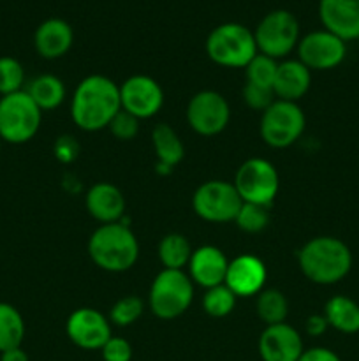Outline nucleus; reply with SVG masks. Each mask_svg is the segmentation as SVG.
<instances>
[{
  "mask_svg": "<svg viewBox=\"0 0 359 361\" xmlns=\"http://www.w3.org/2000/svg\"><path fill=\"white\" fill-rule=\"evenodd\" d=\"M120 109V87L102 74H92L81 80L70 99L73 122L87 133H97L109 127Z\"/></svg>",
  "mask_w": 359,
  "mask_h": 361,
  "instance_id": "nucleus-1",
  "label": "nucleus"
},
{
  "mask_svg": "<svg viewBox=\"0 0 359 361\" xmlns=\"http://www.w3.org/2000/svg\"><path fill=\"white\" fill-rule=\"evenodd\" d=\"M299 270L313 284L333 286L344 281L352 270L351 249L336 236H315L299 249Z\"/></svg>",
  "mask_w": 359,
  "mask_h": 361,
  "instance_id": "nucleus-2",
  "label": "nucleus"
},
{
  "mask_svg": "<svg viewBox=\"0 0 359 361\" xmlns=\"http://www.w3.org/2000/svg\"><path fill=\"white\" fill-rule=\"evenodd\" d=\"M88 256L95 267L109 274L130 270L139 257V243L123 222L101 224L88 240Z\"/></svg>",
  "mask_w": 359,
  "mask_h": 361,
  "instance_id": "nucleus-3",
  "label": "nucleus"
},
{
  "mask_svg": "<svg viewBox=\"0 0 359 361\" xmlns=\"http://www.w3.org/2000/svg\"><path fill=\"white\" fill-rule=\"evenodd\" d=\"M206 53L211 62L229 69H245L257 55L253 32L248 27L227 21L208 34Z\"/></svg>",
  "mask_w": 359,
  "mask_h": 361,
  "instance_id": "nucleus-4",
  "label": "nucleus"
},
{
  "mask_svg": "<svg viewBox=\"0 0 359 361\" xmlns=\"http://www.w3.org/2000/svg\"><path fill=\"white\" fill-rule=\"evenodd\" d=\"M194 300V282L183 270H162L153 279L148 303L158 319L171 321L183 316Z\"/></svg>",
  "mask_w": 359,
  "mask_h": 361,
  "instance_id": "nucleus-5",
  "label": "nucleus"
},
{
  "mask_svg": "<svg viewBox=\"0 0 359 361\" xmlns=\"http://www.w3.org/2000/svg\"><path fill=\"white\" fill-rule=\"evenodd\" d=\"M42 122V111L25 90L0 97V137L4 143H28Z\"/></svg>",
  "mask_w": 359,
  "mask_h": 361,
  "instance_id": "nucleus-6",
  "label": "nucleus"
},
{
  "mask_svg": "<svg viewBox=\"0 0 359 361\" xmlns=\"http://www.w3.org/2000/svg\"><path fill=\"white\" fill-rule=\"evenodd\" d=\"M257 51L271 59H285L298 48L299 23L298 18L285 9L267 13L253 30Z\"/></svg>",
  "mask_w": 359,
  "mask_h": 361,
  "instance_id": "nucleus-7",
  "label": "nucleus"
},
{
  "mask_svg": "<svg viewBox=\"0 0 359 361\" xmlns=\"http://www.w3.org/2000/svg\"><path fill=\"white\" fill-rule=\"evenodd\" d=\"M243 200L234 183L224 180H210L196 189L192 196V208L197 217L213 224L234 222L241 210Z\"/></svg>",
  "mask_w": 359,
  "mask_h": 361,
  "instance_id": "nucleus-8",
  "label": "nucleus"
},
{
  "mask_svg": "<svg viewBox=\"0 0 359 361\" xmlns=\"http://www.w3.org/2000/svg\"><path fill=\"white\" fill-rule=\"evenodd\" d=\"M234 187L243 203L271 207L280 189L278 171L270 161L263 157H252L243 162L234 176Z\"/></svg>",
  "mask_w": 359,
  "mask_h": 361,
  "instance_id": "nucleus-9",
  "label": "nucleus"
},
{
  "mask_svg": "<svg viewBox=\"0 0 359 361\" xmlns=\"http://www.w3.org/2000/svg\"><path fill=\"white\" fill-rule=\"evenodd\" d=\"M306 118L298 102L277 101L263 111L259 133L271 148H287L294 145L305 133Z\"/></svg>",
  "mask_w": 359,
  "mask_h": 361,
  "instance_id": "nucleus-10",
  "label": "nucleus"
},
{
  "mask_svg": "<svg viewBox=\"0 0 359 361\" xmlns=\"http://www.w3.org/2000/svg\"><path fill=\"white\" fill-rule=\"evenodd\" d=\"M231 108L222 94L215 90H201L192 95L187 104V122L194 133L201 136H217L227 127Z\"/></svg>",
  "mask_w": 359,
  "mask_h": 361,
  "instance_id": "nucleus-11",
  "label": "nucleus"
},
{
  "mask_svg": "<svg viewBox=\"0 0 359 361\" xmlns=\"http://www.w3.org/2000/svg\"><path fill=\"white\" fill-rule=\"evenodd\" d=\"M296 49L298 60L310 71H331L340 66L347 56V42L326 28L303 35Z\"/></svg>",
  "mask_w": 359,
  "mask_h": 361,
  "instance_id": "nucleus-12",
  "label": "nucleus"
},
{
  "mask_svg": "<svg viewBox=\"0 0 359 361\" xmlns=\"http://www.w3.org/2000/svg\"><path fill=\"white\" fill-rule=\"evenodd\" d=\"M120 102L123 111L144 120L160 111L164 104V92L151 76L136 74L120 85Z\"/></svg>",
  "mask_w": 359,
  "mask_h": 361,
  "instance_id": "nucleus-13",
  "label": "nucleus"
},
{
  "mask_svg": "<svg viewBox=\"0 0 359 361\" xmlns=\"http://www.w3.org/2000/svg\"><path fill=\"white\" fill-rule=\"evenodd\" d=\"M65 331L70 342L84 351H101L102 345L113 337L108 317L92 307L74 310L67 319Z\"/></svg>",
  "mask_w": 359,
  "mask_h": 361,
  "instance_id": "nucleus-14",
  "label": "nucleus"
},
{
  "mask_svg": "<svg viewBox=\"0 0 359 361\" xmlns=\"http://www.w3.org/2000/svg\"><path fill=\"white\" fill-rule=\"evenodd\" d=\"M257 351L263 361H298L305 351L303 337L287 323L266 326L257 342Z\"/></svg>",
  "mask_w": 359,
  "mask_h": 361,
  "instance_id": "nucleus-15",
  "label": "nucleus"
},
{
  "mask_svg": "<svg viewBox=\"0 0 359 361\" xmlns=\"http://www.w3.org/2000/svg\"><path fill=\"white\" fill-rule=\"evenodd\" d=\"M267 270L263 259L252 254H241L229 261L224 284L236 295V298H248L259 295L266 284Z\"/></svg>",
  "mask_w": 359,
  "mask_h": 361,
  "instance_id": "nucleus-16",
  "label": "nucleus"
},
{
  "mask_svg": "<svg viewBox=\"0 0 359 361\" xmlns=\"http://www.w3.org/2000/svg\"><path fill=\"white\" fill-rule=\"evenodd\" d=\"M319 18L341 41L359 39V0H319Z\"/></svg>",
  "mask_w": 359,
  "mask_h": 361,
  "instance_id": "nucleus-17",
  "label": "nucleus"
},
{
  "mask_svg": "<svg viewBox=\"0 0 359 361\" xmlns=\"http://www.w3.org/2000/svg\"><path fill=\"white\" fill-rule=\"evenodd\" d=\"M187 267L194 284L210 289L225 282L229 259L218 247L203 245L194 250Z\"/></svg>",
  "mask_w": 359,
  "mask_h": 361,
  "instance_id": "nucleus-18",
  "label": "nucleus"
},
{
  "mask_svg": "<svg viewBox=\"0 0 359 361\" xmlns=\"http://www.w3.org/2000/svg\"><path fill=\"white\" fill-rule=\"evenodd\" d=\"M73 27L62 18H48L35 28L34 48L46 60L62 59L73 48Z\"/></svg>",
  "mask_w": 359,
  "mask_h": 361,
  "instance_id": "nucleus-19",
  "label": "nucleus"
},
{
  "mask_svg": "<svg viewBox=\"0 0 359 361\" xmlns=\"http://www.w3.org/2000/svg\"><path fill=\"white\" fill-rule=\"evenodd\" d=\"M87 210L95 221L102 224L120 222L125 214V197L116 185L109 182H99L87 192Z\"/></svg>",
  "mask_w": 359,
  "mask_h": 361,
  "instance_id": "nucleus-20",
  "label": "nucleus"
},
{
  "mask_svg": "<svg viewBox=\"0 0 359 361\" xmlns=\"http://www.w3.org/2000/svg\"><path fill=\"white\" fill-rule=\"evenodd\" d=\"M312 85V71L299 60H284L278 63L273 83L275 97L280 101L298 102L305 97Z\"/></svg>",
  "mask_w": 359,
  "mask_h": 361,
  "instance_id": "nucleus-21",
  "label": "nucleus"
},
{
  "mask_svg": "<svg viewBox=\"0 0 359 361\" xmlns=\"http://www.w3.org/2000/svg\"><path fill=\"white\" fill-rule=\"evenodd\" d=\"M151 143L158 159V171L169 173L176 164H180L185 155V147L182 140L168 123H158L151 133Z\"/></svg>",
  "mask_w": 359,
  "mask_h": 361,
  "instance_id": "nucleus-22",
  "label": "nucleus"
},
{
  "mask_svg": "<svg viewBox=\"0 0 359 361\" xmlns=\"http://www.w3.org/2000/svg\"><path fill=\"white\" fill-rule=\"evenodd\" d=\"M324 317L329 328L345 335H354L359 331V303L345 295H336L327 300L324 307Z\"/></svg>",
  "mask_w": 359,
  "mask_h": 361,
  "instance_id": "nucleus-23",
  "label": "nucleus"
},
{
  "mask_svg": "<svg viewBox=\"0 0 359 361\" xmlns=\"http://www.w3.org/2000/svg\"><path fill=\"white\" fill-rule=\"evenodd\" d=\"M25 92L30 95L41 111H51L65 101V85L55 74H41L34 78Z\"/></svg>",
  "mask_w": 359,
  "mask_h": 361,
  "instance_id": "nucleus-24",
  "label": "nucleus"
},
{
  "mask_svg": "<svg viewBox=\"0 0 359 361\" xmlns=\"http://www.w3.org/2000/svg\"><path fill=\"white\" fill-rule=\"evenodd\" d=\"M192 252L190 242L180 233H169L158 243V259L165 270H183Z\"/></svg>",
  "mask_w": 359,
  "mask_h": 361,
  "instance_id": "nucleus-25",
  "label": "nucleus"
},
{
  "mask_svg": "<svg viewBox=\"0 0 359 361\" xmlns=\"http://www.w3.org/2000/svg\"><path fill=\"white\" fill-rule=\"evenodd\" d=\"M25 338V321L14 305L0 302V353L21 348Z\"/></svg>",
  "mask_w": 359,
  "mask_h": 361,
  "instance_id": "nucleus-26",
  "label": "nucleus"
},
{
  "mask_svg": "<svg viewBox=\"0 0 359 361\" xmlns=\"http://www.w3.org/2000/svg\"><path fill=\"white\" fill-rule=\"evenodd\" d=\"M256 310L259 319L263 321L266 326L285 323L289 314L287 298H285L284 293L278 291V289H263V291L257 295Z\"/></svg>",
  "mask_w": 359,
  "mask_h": 361,
  "instance_id": "nucleus-27",
  "label": "nucleus"
},
{
  "mask_svg": "<svg viewBox=\"0 0 359 361\" xmlns=\"http://www.w3.org/2000/svg\"><path fill=\"white\" fill-rule=\"evenodd\" d=\"M236 295L225 284L206 289L203 296V309L211 317H225L234 310Z\"/></svg>",
  "mask_w": 359,
  "mask_h": 361,
  "instance_id": "nucleus-28",
  "label": "nucleus"
},
{
  "mask_svg": "<svg viewBox=\"0 0 359 361\" xmlns=\"http://www.w3.org/2000/svg\"><path fill=\"white\" fill-rule=\"evenodd\" d=\"M277 69H278L277 60L271 59V56L263 55V53H257V55L250 60L248 66L245 67L246 83L257 85V87L271 88V90H273Z\"/></svg>",
  "mask_w": 359,
  "mask_h": 361,
  "instance_id": "nucleus-29",
  "label": "nucleus"
},
{
  "mask_svg": "<svg viewBox=\"0 0 359 361\" xmlns=\"http://www.w3.org/2000/svg\"><path fill=\"white\" fill-rule=\"evenodd\" d=\"M25 69L14 56H0V95L25 90Z\"/></svg>",
  "mask_w": 359,
  "mask_h": 361,
  "instance_id": "nucleus-30",
  "label": "nucleus"
},
{
  "mask_svg": "<svg viewBox=\"0 0 359 361\" xmlns=\"http://www.w3.org/2000/svg\"><path fill=\"white\" fill-rule=\"evenodd\" d=\"M144 312V303L143 300L137 296H123L120 298L115 305L111 307L109 312V321L116 326H130L136 323Z\"/></svg>",
  "mask_w": 359,
  "mask_h": 361,
  "instance_id": "nucleus-31",
  "label": "nucleus"
},
{
  "mask_svg": "<svg viewBox=\"0 0 359 361\" xmlns=\"http://www.w3.org/2000/svg\"><path fill=\"white\" fill-rule=\"evenodd\" d=\"M234 222L241 231L259 233L270 224V210L267 207H260V204L243 203Z\"/></svg>",
  "mask_w": 359,
  "mask_h": 361,
  "instance_id": "nucleus-32",
  "label": "nucleus"
},
{
  "mask_svg": "<svg viewBox=\"0 0 359 361\" xmlns=\"http://www.w3.org/2000/svg\"><path fill=\"white\" fill-rule=\"evenodd\" d=\"M109 130H111V134L116 140L130 141L139 133V118L120 109L115 115V118L111 120V123H109Z\"/></svg>",
  "mask_w": 359,
  "mask_h": 361,
  "instance_id": "nucleus-33",
  "label": "nucleus"
},
{
  "mask_svg": "<svg viewBox=\"0 0 359 361\" xmlns=\"http://www.w3.org/2000/svg\"><path fill=\"white\" fill-rule=\"evenodd\" d=\"M243 101H245V104L248 106V108L256 109V111H266V109L277 101V97H275L271 88L246 83L245 87H243Z\"/></svg>",
  "mask_w": 359,
  "mask_h": 361,
  "instance_id": "nucleus-34",
  "label": "nucleus"
},
{
  "mask_svg": "<svg viewBox=\"0 0 359 361\" xmlns=\"http://www.w3.org/2000/svg\"><path fill=\"white\" fill-rule=\"evenodd\" d=\"M104 361H130L132 360V345L123 337H111L101 349Z\"/></svg>",
  "mask_w": 359,
  "mask_h": 361,
  "instance_id": "nucleus-35",
  "label": "nucleus"
},
{
  "mask_svg": "<svg viewBox=\"0 0 359 361\" xmlns=\"http://www.w3.org/2000/svg\"><path fill=\"white\" fill-rule=\"evenodd\" d=\"M80 143L76 141L74 136H60L56 137L55 145H53V154H55L56 161L62 162V164H70L77 159L80 155Z\"/></svg>",
  "mask_w": 359,
  "mask_h": 361,
  "instance_id": "nucleus-36",
  "label": "nucleus"
},
{
  "mask_svg": "<svg viewBox=\"0 0 359 361\" xmlns=\"http://www.w3.org/2000/svg\"><path fill=\"white\" fill-rule=\"evenodd\" d=\"M298 361H341L340 356L327 348H310L303 351Z\"/></svg>",
  "mask_w": 359,
  "mask_h": 361,
  "instance_id": "nucleus-37",
  "label": "nucleus"
},
{
  "mask_svg": "<svg viewBox=\"0 0 359 361\" xmlns=\"http://www.w3.org/2000/svg\"><path fill=\"white\" fill-rule=\"evenodd\" d=\"M327 328H329V324H327V319L324 317V314H313L305 323V330L310 337H320V335L326 334Z\"/></svg>",
  "mask_w": 359,
  "mask_h": 361,
  "instance_id": "nucleus-38",
  "label": "nucleus"
},
{
  "mask_svg": "<svg viewBox=\"0 0 359 361\" xmlns=\"http://www.w3.org/2000/svg\"><path fill=\"white\" fill-rule=\"evenodd\" d=\"M0 361H30V358L21 348H13L0 353Z\"/></svg>",
  "mask_w": 359,
  "mask_h": 361,
  "instance_id": "nucleus-39",
  "label": "nucleus"
},
{
  "mask_svg": "<svg viewBox=\"0 0 359 361\" xmlns=\"http://www.w3.org/2000/svg\"><path fill=\"white\" fill-rule=\"evenodd\" d=\"M2 143L4 141H2V137H0V150H2Z\"/></svg>",
  "mask_w": 359,
  "mask_h": 361,
  "instance_id": "nucleus-40",
  "label": "nucleus"
},
{
  "mask_svg": "<svg viewBox=\"0 0 359 361\" xmlns=\"http://www.w3.org/2000/svg\"><path fill=\"white\" fill-rule=\"evenodd\" d=\"M358 46H359V39H358Z\"/></svg>",
  "mask_w": 359,
  "mask_h": 361,
  "instance_id": "nucleus-41",
  "label": "nucleus"
}]
</instances>
